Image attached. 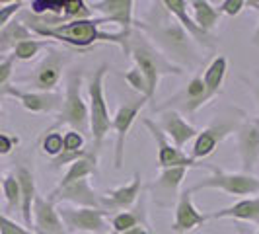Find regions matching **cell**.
I'll list each match as a JSON object with an SVG mask.
<instances>
[{"label": "cell", "mask_w": 259, "mask_h": 234, "mask_svg": "<svg viewBox=\"0 0 259 234\" xmlns=\"http://www.w3.org/2000/svg\"><path fill=\"white\" fill-rule=\"evenodd\" d=\"M133 27L143 31L146 37L152 41L158 51L166 55L174 65L180 68H195L201 63V57H197V45L189 37V33L183 29L162 6V2H154V8L144 20H135Z\"/></svg>", "instance_id": "obj_1"}, {"label": "cell", "mask_w": 259, "mask_h": 234, "mask_svg": "<svg viewBox=\"0 0 259 234\" xmlns=\"http://www.w3.org/2000/svg\"><path fill=\"white\" fill-rule=\"evenodd\" d=\"M121 51L125 53L127 57L133 59L135 66L141 70L146 78V100H154L156 90H158V82L160 76L164 74H171V76H182L183 68H180L178 65H174L166 55L156 49L152 45V41L144 35L143 31L135 29L131 31L127 37L121 41Z\"/></svg>", "instance_id": "obj_2"}, {"label": "cell", "mask_w": 259, "mask_h": 234, "mask_svg": "<svg viewBox=\"0 0 259 234\" xmlns=\"http://www.w3.org/2000/svg\"><path fill=\"white\" fill-rule=\"evenodd\" d=\"M107 65H100L88 80V117H90V135L94 150L100 152L107 133L111 131V113L105 100V76Z\"/></svg>", "instance_id": "obj_3"}, {"label": "cell", "mask_w": 259, "mask_h": 234, "mask_svg": "<svg viewBox=\"0 0 259 234\" xmlns=\"http://www.w3.org/2000/svg\"><path fill=\"white\" fill-rule=\"evenodd\" d=\"M102 24H107L104 18H90L66 22L57 27H35L31 29V33L39 37H49L51 41H63L72 47H92L94 43L104 41L105 31L100 29Z\"/></svg>", "instance_id": "obj_4"}, {"label": "cell", "mask_w": 259, "mask_h": 234, "mask_svg": "<svg viewBox=\"0 0 259 234\" xmlns=\"http://www.w3.org/2000/svg\"><path fill=\"white\" fill-rule=\"evenodd\" d=\"M207 170H210V176L189 187L191 193L201 189H219L230 197H242V199H246L247 195L259 193V178L255 176H249L244 172H224L212 164H208Z\"/></svg>", "instance_id": "obj_5"}, {"label": "cell", "mask_w": 259, "mask_h": 234, "mask_svg": "<svg viewBox=\"0 0 259 234\" xmlns=\"http://www.w3.org/2000/svg\"><path fill=\"white\" fill-rule=\"evenodd\" d=\"M68 125L72 131L88 133L90 131V117H88V105L82 96V74L74 72L66 78V88L63 94V105L59 109V119L55 127Z\"/></svg>", "instance_id": "obj_6"}, {"label": "cell", "mask_w": 259, "mask_h": 234, "mask_svg": "<svg viewBox=\"0 0 259 234\" xmlns=\"http://www.w3.org/2000/svg\"><path fill=\"white\" fill-rule=\"evenodd\" d=\"M242 117L244 115L240 111H236V115H222L214 123H210L208 127L199 131L197 139L193 141V148H191V154L189 156L195 158V160H199V162L208 158L221 146V143L228 135L236 133V129L240 127V123L244 121Z\"/></svg>", "instance_id": "obj_7"}, {"label": "cell", "mask_w": 259, "mask_h": 234, "mask_svg": "<svg viewBox=\"0 0 259 234\" xmlns=\"http://www.w3.org/2000/svg\"><path fill=\"white\" fill-rule=\"evenodd\" d=\"M143 125L150 131L152 139L156 141L158 146V166L160 170L168 168H208V164H203L199 160L191 158L189 154H185L182 148H178L176 144H171L168 141V137L160 131V127L156 125L154 119L150 117H143Z\"/></svg>", "instance_id": "obj_8"}, {"label": "cell", "mask_w": 259, "mask_h": 234, "mask_svg": "<svg viewBox=\"0 0 259 234\" xmlns=\"http://www.w3.org/2000/svg\"><path fill=\"white\" fill-rule=\"evenodd\" d=\"M146 98L141 96L137 100L125 102L117 107L115 115H111V131L115 133V150H113V168H123V160H125V143H127V135L131 127L135 123V119L139 117L141 109L146 105Z\"/></svg>", "instance_id": "obj_9"}, {"label": "cell", "mask_w": 259, "mask_h": 234, "mask_svg": "<svg viewBox=\"0 0 259 234\" xmlns=\"http://www.w3.org/2000/svg\"><path fill=\"white\" fill-rule=\"evenodd\" d=\"M92 12L102 14L107 24H115L119 27L117 33H111V43L121 45V41L133 31V14H135V2L133 0H98L90 2Z\"/></svg>", "instance_id": "obj_10"}, {"label": "cell", "mask_w": 259, "mask_h": 234, "mask_svg": "<svg viewBox=\"0 0 259 234\" xmlns=\"http://www.w3.org/2000/svg\"><path fill=\"white\" fill-rule=\"evenodd\" d=\"M59 217L65 224L68 232H90V234H104L105 230V217L109 213L104 209H88V207H72V205H61L57 209Z\"/></svg>", "instance_id": "obj_11"}, {"label": "cell", "mask_w": 259, "mask_h": 234, "mask_svg": "<svg viewBox=\"0 0 259 234\" xmlns=\"http://www.w3.org/2000/svg\"><path fill=\"white\" fill-rule=\"evenodd\" d=\"M234 135H236L242 170H244V174L251 176V172L257 168L259 164V117L244 119Z\"/></svg>", "instance_id": "obj_12"}, {"label": "cell", "mask_w": 259, "mask_h": 234, "mask_svg": "<svg viewBox=\"0 0 259 234\" xmlns=\"http://www.w3.org/2000/svg\"><path fill=\"white\" fill-rule=\"evenodd\" d=\"M156 125L168 137L169 143L176 144L182 150L185 144L195 141L197 135H199V129L195 125H191L182 115V111H178V109H162L158 119H156Z\"/></svg>", "instance_id": "obj_13"}, {"label": "cell", "mask_w": 259, "mask_h": 234, "mask_svg": "<svg viewBox=\"0 0 259 234\" xmlns=\"http://www.w3.org/2000/svg\"><path fill=\"white\" fill-rule=\"evenodd\" d=\"M141 191H143V176L137 172L129 183H125L121 187L107 189L100 197V207L107 211L109 215H113V211H119V213L121 211H129L141 199Z\"/></svg>", "instance_id": "obj_14"}, {"label": "cell", "mask_w": 259, "mask_h": 234, "mask_svg": "<svg viewBox=\"0 0 259 234\" xmlns=\"http://www.w3.org/2000/svg\"><path fill=\"white\" fill-rule=\"evenodd\" d=\"M208 221V213H203L201 209L193 203V197L189 189H183L178 201H176V211H174V224L171 230L176 234H187L201 228Z\"/></svg>", "instance_id": "obj_15"}, {"label": "cell", "mask_w": 259, "mask_h": 234, "mask_svg": "<svg viewBox=\"0 0 259 234\" xmlns=\"http://www.w3.org/2000/svg\"><path fill=\"white\" fill-rule=\"evenodd\" d=\"M160 2H162V6L166 8V12L189 33V37L193 39L197 47L214 49V45H217L214 35L205 33V31L199 29V26L193 22V18L187 14V8H189V2H187V0H160Z\"/></svg>", "instance_id": "obj_16"}, {"label": "cell", "mask_w": 259, "mask_h": 234, "mask_svg": "<svg viewBox=\"0 0 259 234\" xmlns=\"http://www.w3.org/2000/svg\"><path fill=\"white\" fill-rule=\"evenodd\" d=\"M0 94L16 98L29 113H51L55 109H61L63 105V96L55 92H24L14 86H2Z\"/></svg>", "instance_id": "obj_17"}, {"label": "cell", "mask_w": 259, "mask_h": 234, "mask_svg": "<svg viewBox=\"0 0 259 234\" xmlns=\"http://www.w3.org/2000/svg\"><path fill=\"white\" fill-rule=\"evenodd\" d=\"M53 203H66L72 207H88V209H102L100 207V195L94 191L88 180H80L61 189H53L49 195Z\"/></svg>", "instance_id": "obj_18"}, {"label": "cell", "mask_w": 259, "mask_h": 234, "mask_svg": "<svg viewBox=\"0 0 259 234\" xmlns=\"http://www.w3.org/2000/svg\"><path fill=\"white\" fill-rule=\"evenodd\" d=\"M187 176V168H168L162 170L160 176L156 178V182L148 187V191L152 193L156 205L166 207L171 201H178L180 197V185L183 183Z\"/></svg>", "instance_id": "obj_19"}, {"label": "cell", "mask_w": 259, "mask_h": 234, "mask_svg": "<svg viewBox=\"0 0 259 234\" xmlns=\"http://www.w3.org/2000/svg\"><path fill=\"white\" fill-rule=\"evenodd\" d=\"M33 228L37 234H65V224L51 199L37 195L33 201Z\"/></svg>", "instance_id": "obj_20"}, {"label": "cell", "mask_w": 259, "mask_h": 234, "mask_svg": "<svg viewBox=\"0 0 259 234\" xmlns=\"http://www.w3.org/2000/svg\"><path fill=\"white\" fill-rule=\"evenodd\" d=\"M65 55L61 51H49V55L41 61L35 72V88L37 92H53L63 76Z\"/></svg>", "instance_id": "obj_21"}, {"label": "cell", "mask_w": 259, "mask_h": 234, "mask_svg": "<svg viewBox=\"0 0 259 234\" xmlns=\"http://www.w3.org/2000/svg\"><path fill=\"white\" fill-rule=\"evenodd\" d=\"M222 219H234V221L255 222L259 224V195L257 197H246L240 199L230 207L219 209L214 213H208V221H222Z\"/></svg>", "instance_id": "obj_22"}, {"label": "cell", "mask_w": 259, "mask_h": 234, "mask_svg": "<svg viewBox=\"0 0 259 234\" xmlns=\"http://www.w3.org/2000/svg\"><path fill=\"white\" fill-rule=\"evenodd\" d=\"M14 176L20 183V197H22L20 205H22V217L26 221V228H33V201L37 197L33 174L27 166H18Z\"/></svg>", "instance_id": "obj_23"}, {"label": "cell", "mask_w": 259, "mask_h": 234, "mask_svg": "<svg viewBox=\"0 0 259 234\" xmlns=\"http://www.w3.org/2000/svg\"><path fill=\"white\" fill-rule=\"evenodd\" d=\"M86 137L78 131H66L63 135V152L53 158V168H63V166H70L72 162H76L78 158L86 154Z\"/></svg>", "instance_id": "obj_24"}, {"label": "cell", "mask_w": 259, "mask_h": 234, "mask_svg": "<svg viewBox=\"0 0 259 234\" xmlns=\"http://www.w3.org/2000/svg\"><path fill=\"white\" fill-rule=\"evenodd\" d=\"M96 172H98V152L92 148V150H88L82 158H78L76 162H72V164L68 166V170H66L65 176H63V180L59 182V185H57L55 189L66 187V185H70V183H74V182H80V180H88Z\"/></svg>", "instance_id": "obj_25"}, {"label": "cell", "mask_w": 259, "mask_h": 234, "mask_svg": "<svg viewBox=\"0 0 259 234\" xmlns=\"http://www.w3.org/2000/svg\"><path fill=\"white\" fill-rule=\"evenodd\" d=\"M135 226H148V217H146V211H144V199L141 197L137 201V205L129 211H121L111 215V228L117 234H125L127 230L135 228Z\"/></svg>", "instance_id": "obj_26"}, {"label": "cell", "mask_w": 259, "mask_h": 234, "mask_svg": "<svg viewBox=\"0 0 259 234\" xmlns=\"http://www.w3.org/2000/svg\"><path fill=\"white\" fill-rule=\"evenodd\" d=\"M226 74H228V59L219 55L217 59H212V63L207 66V70H205V74H203L207 104L214 96H219V92L222 90V84H224Z\"/></svg>", "instance_id": "obj_27"}, {"label": "cell", "mask_w": 259, "mask_h": 234, "mask_svg": "<svg viewBox=\"0 0 259 234\" xmlns=\"http://www.w3.org/2000/svg\"><path fill=\"white\" fill-rule=\"evenodd\" d=\"M189 6L193 8V22L199 26V29L212 35V31L217 29L219 20H221L219 10L207 0H193V2H189Z\"/></svg>", "instance_id": "obj_28"}, {"label": "cell", "mask_w": 259, "mask_h": 234, "mask_svg": "<svg viewBox=\"0 0 259 234\" xmlns=\"http://www.w3.org/2000/svg\"><path fill=\"white\" fill-rule=\"evenodd\" d=\"M180 96H182V109L187 111V113H195V111H199L203 105H207L203 76L195 74V76L187 82L185 90H183V94H180Z\"/></svg>", "instance_id": "obj_29"}, {"label": "cell", "mask_w": 259, "mask_h": 234, "mask_svg": "<svg viewBox=\"0 0 259 234\" xmlns=\"http://www.w3.org/2000/svg\"><path fill=\"white\" fill-rule=\"evenodd\" d=\"M31 37H33V33L20 20H12V22H8L6 26L0 29V51L14 49L18 43H22V41Z\"/></svg>", "instance_id": "obj_30"}, {"label": "cell", "mask_w": 259, "mask_h": 234, "mask_svg": "<svg viewBox=\"0 0 259 234\" xmlns=\"http://www.w3.org/2000/svg\"><path fill=\"white\" fill-rule=\"evenodd\" d=\"M92 12L90 4L84 0H65L63 4V20L66 22H76V20H90Z\"/></svg>", "instance_id": "obj_31"}, {"label": "cell", "mask_w": 259, "mask_h": 234, "mask_svg": "<svg viewBox=\"0 0 259 234\" xmlns=\"http://www.w3.org/2000/svg\"><path fill=\"white\" fill-rule=\"evenodd\" d=\"M53 41L51 39H26V41H22V43H18L16 47H14V59H20V61H31L35 55H37L43 47H47V45H51Z\"/></svg>", "instance_id": "obj_32"}, {"label": "cell", "mask_w": 259, "mask_h": 234, "mask_svg": "<svg viewBox=\"0 0 259 234\" xmlns=\"http://www.w3.org/2000/svg\"><path fill=\"white\" fill-rule=\"evenodd\" d=\"M2 191H4V197H6V201H8V207L10 209H16L20 207V203H22V197H20V183L16 180V176H6L4 180H2Z\"/></svg>", "instance_id": "obj_33"}, {"label": "cell", "mask_w": 259, "mask_h": 234, "mask_svg": "<svg viewBox=\"0 0 259 234\" xmlns=\"http://www.w3.org/2000/svg\"><path fill=\"white\" fill-rule=\"evenodd\" d=\"M43 152L47 156H51V158H57V156L63 152V135L61 133H53L49 131L47 135H45V139H43Z\"/></svg>", "instance_id": "obj_34"}, {"label": "cell", "mask_w": 259, "mask_h": 234, "mask_svg": "<svg viewBox=\"0 0 259 234\" xmlns=\"http://www.w3.org/2000/svg\"><path fill=\"white\" fill-rule=\"evenodd\" d=\"M125 80H127V84H129L133 90L139 92L141 96L146 98V78H144V74L137 66H133L131 70L125 72Z\"/></svg>", "instance_id": "obj_35"}, {"label": "cell", "mask_w": 259, "mask_h": 234, "mask_svg": "<svg viewBox=\"0 0 259 234\" xmlns=\"http://www.w3.org/2000/svg\"><path fill=\"white\" fill-rule=\"evenodd\" d=\"M247 8V0H224L221 6L217 8L221 16H228V18H236L238 14H242Z\"/></svg>", "instance_id": "obj_36"}, {"label": "cell", "mask_w": 259, "mask_h": 234, "mask_svg": "<svg viewBox=\"0 0 259 234\" xmlns=\"http://www.w3.org/2000/svg\"><path fill=\"white\" fill-rule=\"evenodd\" d=\"M0 234H37V232H31L29 228H24V226L16 224L14 221H10L8 217H4L0 213Z\"/></svg>", "instance_id": "obj_37"}, {"label": "cell", "mask_w": 259, "mask_h": 234, "mask_svg": "<svg viewBox=\"0 0 259 234\" xmlns=\"http://www.w3.org/2000/svg\"><path fill=\"white\" fill-rule=\"evenodd\" d=\"M22 8H24V2H10V4L2 6L0 8V29L6 26L8 22H12V16H16Z\"/></svg>", "instance_id": "obj_38"}, {"label": "cell", "mask_w": 259, "mask_h": 234, "mask_svg": "<svg viewBox=\"0 0 259 234\" xmlns=\"http://www.w3.org/2000/svg\"><path fill=\"white\" fill-rule=\"evenodd\" d=\"M12 68H14V57H10V59H6V61L0 63V88L6 86L8 78L12 74Z\"/></svg>", "instance_id": "obj_39"}, {"label": "cell", "mask_w": 259, "mask_h": 234, "mask_svg": "<svg viewBox=\"0 0 259 234\" xmlns=\"http://www.w3.org/2000/svg\"><path fill=\"white\" fill-rule=\"evenodd\" d=\"M14 144H16V139L8 137V135H4V133H0V156L10 154L14 148Z\"/></svg>", "instance_id": "obj_40"}, {"label": "cell", "mask_w": 259, "mask_h": 234, "mask_svg": "<svg viewBox=\"0 0 259 234\" xmlns=\"http://www.w3.org/2000/svg\"><path fill=\"white\" fill-rule=\"evenodd\" d=\"M125 234H152V228H148V226H135V228L127 230Z\"/></svg>", "instance_id": "obj_41"}, {"label": "cell", "mask_w": 259, "mask_h": 234, "mask_svg": "<svg viewBox=\"0 0 259 234\" xmlns=\"http://www.w3.org/2000/svg\"><path fill=\"white\" fill-rule=\"evenodd\" d=\"M253 92H255V100H257V107H259V84L255 86V90Z\"/></svg>", "instance_id": "obj_42"}, {"label": "cell", "mask_w": 259, "mask_h": 234, "mask_svg": "<svg viewBox=\"0 0 259 234\" xmlns=\"http://www.w3.org/2000/svg\"><path fill=\"white\" fill-rule=\"evenodd\" d=\"M104 234H117V232H113V230H111V232H104Z\"/></svg>", "instance_id": "obj_43"}, {"label": "cell", "mask_w": 259, "mask_h": 234, "mask_svg": "<svg viewBox=\"0 0 259 234\" xmlns=\"http://www.w3.org/2000/svg\"><path fill=\"white\" fill-rule=\"evenodd\" d=\"M0 185H2V176H0Z\"/></svg>", "instance_id": "obj_44"}]
</instances>
